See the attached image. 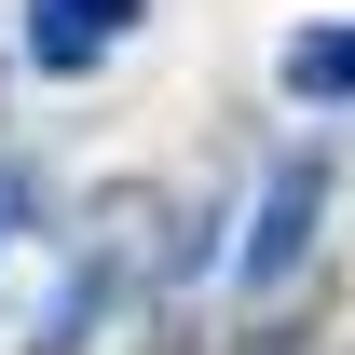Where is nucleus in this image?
Wrapping results in <instances>:
<instances>
[{"instance_id":"obj_1","label":"nucleus","mask_w":355,"mask_h":355,"mask_svg":"<svg viewBox=\"0 0 355 355\" xmlns=\"http://www.w3.org/2000/svg\"><path fill=\"white\" fill-rule=\"evenodd\" d=\"M137 28V0H42V69H83Z\"/></svg>"},{"instance_id":"obj_2","label":"nucleus","mask_w":355,"mask_h":355,"mask_svg":"<svg viewBox=\"0 0 355 355\" xmlns=\"http://www.w3.org/2000/svg\"><path fill=\"white\" fill-rule=\"evenodd\" d=\"M301 219H314V164H287V178H273V219H260V246H246V273H287V260H301Z\"/></svg>"},{"instance_id":"obj_3","label":"nucleus","mask_w":355,"mask_h":355,"mask_svg":"<svg viewBox=\"0 0 355 355\" xmlns=\"http://www.w3.org/2000/svg\"><path fill=\"white\" fill-rule=\"evenodd\" d=\"M287 96H355V42H287Z\"/></svg>"}]
</instances>
